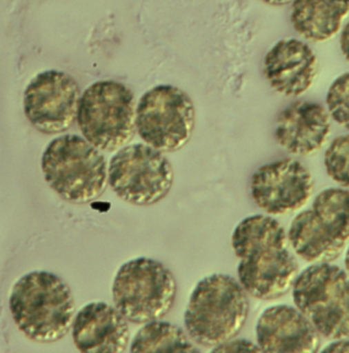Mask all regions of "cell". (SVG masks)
<instances>
[{"label": "cell", "mask_w": 349, "mask_h": 353, "mask_svg": "<svg viewBox=\"0 0 349 353\" xmlns=\"http://www.w3.org/2000/svg\"><path fill=\"white\" fill-rule=\"evenodd\" d=\"M256 341L266 352L313 353L319 348V334L297 307H268L256 323Z\"/></svg>", "instance_id": "cell-14"}, {"label": "cell", "mask_w": 349, "mask_h": 353, "mask_svg": "<svg viewBox=\"0 0 349 353\" xmlns=\"http://www.w3.org/2000/svg\"><path fill=\"white\" fill-rule=\"evenodd\" d=\"M177 281L162 262L136 258L119 268L112 285V299L119 313L133 323L159 320L172 309Z\"/></svg>", "instance_id": "cell-8"}, {"label": "cell", "mask_w": 349, "mask_h": 353, "mask_svg": "<svg viewBox=\"0 0 349 353\" xmlns=\"http://www.w3.org/2000/svg\"><path fill=\"white\" fill-rule=\"evenodd\" d=\"M349 16V0H293L290 21L293 30L306 41L332 40Z\"/></svg>", "instance_id": "cell-17"}, {"label": "cell", "mask_w": 349, "mask_h": 353, "mask_svg": "<svg viewBox=\"0 0 349 353\" xmlns=\"http://www.w3.org/2000/svg\"><path fill=\"white\" fill-rule=\"evenodd\" d=\"M324 167L328 176L349 189V134L335 138L324 154Z\"/></svg>", "instance_id": "cell-19"}, {"label": "cell", "mask_w": 349, "mask_h": 353, "mask_svg": "<svg viewBox=\"0 0 349 353\" xmlns=\"http://www.w3.org/2000/svg\"><path fill=\"white\" fill-rule=\"evenodd\" d=\"M295 307L328 340L349 338V276L328 262L314 263L292 285Z\"/></svg>", "instance_id": "cell-7"}, {"label": "cell", "mask_w": 349, "mask_h": 353, "mask_svg": "<svg viewBox=\"0 0 349 353\" xmlns=\"http://www.w3.org/2000/svg\"><path fill=\"white\" fill-rule=\"evenodd\" d=\"M317 71L313 49L297 39L279 41L264 57L266 80L272 90L285 97L303 96L313 85Z\"/></svg>", "instance_id": "cell-13"}, {"label": "cell", "mask_w": 349, "mask_h": 353, "mask_svg": "<svg viewBox=\"0 0 349 353\" xmlns=\"http://www.w3.org/2000/svg\"><path fill=\"white\" fill-rule=\"evenodd\" d=\"M312 193V175L295 159L268 163L258 168L250 181L252 199L270 216L297 212L308 203Z\"/></svg>", "instance_id": "cell-12"}, {"label": "cell", "mask_w": 349, "mask_h": 353, "mask_svg": "<svg viewBox=\"0 0 349 353\" xmlns=\"http://www.w3.org/2000/svg\"><path fill=\"white\" fill-rule=\"evenodd\" d=\"M266 5L272 6V7H282V6L292 3L293 0H261Z\"/></svg>", "instance_id": "cell-24"}, {"label": "cell", "mask_w": 349, "mask_h": 353, "mask_svg": "<svg viewBox=\"0 0 349 353\" xmlns=\"http://www.w3.org/2000/svg\"><path fill=\"white\" fill-rule=\"evenodd\" d=\"M345 270H346L347 274L349 276V247L347 249L346 254L344 258Z\"/></svg>", "instance_id": "cell-25"}, {"label": "cell", "mask_w": 349, "mask_h": 353, "mask_svg": "<svg viewBox=\"0 0 349 353\" xmlns=\"http://www.w3.org/2000/svg\"><path fill=\"white\" fill-rule=\"evenodd\" d=\"M322 351L323 352H349V338L332 340V342L326 345Z\"/></svg>", "instance_id": "cell-22"}, {"label": "cell", "mask_w": 349, "mask_h": 353, "mask_svg": "<svg viewBox=\"0 0 349 353\" xmlns=\"http://www.w3.org/2000/svg\"><path fill=\"white\" fill-rule=\"evenodd\" d=\"M250 351H261L258 345L248 340L231 339L219 346L214 347L212 352H250Z\"/></svg>", "instance_id": "cell-21"}, {"label": "cell", "mask_w": 349, "mask_h": 353, "mask_svg": "<svg viewBox=\"0 0 349 353\" xmlns=\"http://www.w3.org/2000/svg\"><path fill=\"white\" fill-rule=\"evenodd\" d=\"M173 177L164 152L146 143L119 148L109 162V185L117 197L133 205H152L164 199Z\"/></svg>", "instance_id": "cell-10"}, {"label": "cell", "mask_w": 349, "mask_h": 353, "mask_svg": "<svg viewBox=\"0 0 349 353\" xmlns=\"http://www.w3.org/2000/svg\"><path fill=\"white\" fill-rule=\"evenodd\" d=\"M326 103L330 119L349 131V72L332 82L326 92Z\"/></svg>", "instance_id": "cell-20"}, {"label": "cell", "mask_w": 349, "mask_h": 353, "mask_svg": "<svg viewBox=\"0 0 349 353\" xmlns=\"http://www.w3.org/2000/svg\"><path fill=\"white\" fill-rule=\"evenodd\" d=\"M136 107L135 96L126 84L102 80L81 94L76 121L83 137L94 148L114 152L135 135Z\"/></svg>", "instance_id": "cell-5"}, {"label": "cell", "mask_w": 349, "mask_h": 353, "mask_svg": "<svg viewBox=\"0 0 349 353\" xmlns=\"http://www.w3.org/2000/svg\"><path fill=\"white\" fill-rule=\"evenodd\" d=\"M131 352H197L189 338L179 326L166 321L146 322L136 332L131 345Z\"/></svg>", "instance_id": "cell-18"}, {"label": "cell", "mask_w": 349, "mask_h": 353, "mask_svg": "<svg viewBox=\"0 0 349 353\" xmlns=\"http://www.w3.org/2000/svg\"><path fill=\"white\" fill-rule=\"evenodd\" d=\"M339 43H340V49L343 57L349 63V21L341 30Z\"/></svg>", "instance_id": "cell-23"}, {"label": "cell", "mask_w": 349, "mask_h": 353, "mask_svg": "<svg viewBox=\"0 0 349 353\" xmlns=\"http://www.w3.org/2000/svg\"><path fill=\"white\" fill-rule=\"evenodd\" d=\"M128 320L104 301H94L77 312L72 336L81 352H125L130 342Z\"/></svg>", "instance_id": "cell-15"}, {"label": "cell", "mask_w": 349, "mask_h": 353, "mask_svg": "<svg viewBox=\"0 0 349 353\" xmlns=\"http://www.w3.org/2000/svg\"><path fill=\"white\" fill-rule=\"evenodd\" d=\"M194 127L193 101L177 86H154L137 103L136 132L144 143L164 154L183 148L191 139Z\"/></svg>", "instance_id": "cell-9"}, {"label": "cell", "mask_w": 349, "mask_h": 353, "mask_svg": "<svg viewBox=\"0 0 349 353\" xmlns=\"http://www.w3.org/2000/svg\"><path fill=\"white\" fill-rule=\"evenodd\" d=\"M282 225L270 214L248 216L235 227L231 245L239 259L237 276L246 292L270 301L286 294L297 276Z\"/></svg>", "instance_id": "cell-1"}, {"label": "cell", "mask_w": 349, "mask_h": 353, "mask_svg": "<svg viewBox=\"0 0 349 353\" xmlns=\"http://www.w3.org/2000/svg\"><path fill=\"white\" fill-rule=\"evenodd\" d=\"M289 243L299 257L312 263L334 260L349 241V191L330 188L299 212L288 230Z\"/></svg>", "instance_id": "cell-6"}, {"label": "cell", "mask_w": 349, "mask_h": 353, "mask_svg": "<svg viewBox=\"0 0 349 353\" xmlns=\"http://www.w3.org/2000/svg\"><path fill=\"white\" fill-rule=\"evenodd\" d=\"M80 97L79 85L69 74L42 72L24 92V114L41 133H63L75 123Z\"/></svg>", "instance_id": "cell-11"}, {"label": "cell", "mask_w": 349, "mask_h": 353, "mask_svg": "<svg viewBox=\"0 0 349 353\" xmlns=\"http://www.w3.org/2000/svg\"><path fill=\"white\" fill-rule=\"evenodd\" d=\"M45 181L65 201L86 204L98 199L108 185V165L100 150L84 137L55 138L43 152Z\"/></svg>", "instance_id": "cell-4"}, {"label": "cell", "mask_w": 349, "mask_h": 353, "mask_svg": "<svg viewBox=\"0 0 349 353\" xmlns=\"http://www.w3.org/2000/svg\"><path fill=\"white\" fill-rule=\"evenodd\" d=\"M330 134V117L322 105L301 101L279 114L275 138L279 145L295 156H310L321 150Z\"/></svg>", "instance_id": "cell-16"}, {"label": "cell", "mask_w": 349, "mask_h": 353, "mask_svg": "<svg viewBox=\"0 0 349 353\" xmlns=\"http://www.w3.org/2000/svg\"><path fill=\"white\" fill-rule=\"evenodd\" d=\"M10 312L18 330L37 343H53L67 336L75 318L69 285L45 270L28 272L12 288Z\"/></svg>", "instance_id": "cell-2"}, {"label": "cell", "mask_w": 349, "mask_h": 353, "mask_svg": "<svg viewBox=\"0 0 349 353\" xmlns=\"http://www.w3.org/2000/svg\"><path fill=\"white\" fill-rule=\"evenodd\" d=\"M249 311L248 293L239 281L228 274H210L190 295L186 332L196 344L217 347L239 334Z\"/></svg>", "instance_id": "cell-3"}]
</instances>
